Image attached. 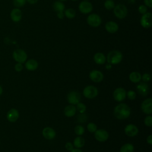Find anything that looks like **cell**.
<instances>
[{
	"mask_svg": "<svg viewBox=\"0 0 152 152\" xmlns=\"http://www.w3.org/2000/svg\"><path fill=\"white\" fill-rule=\"evenodd\" d=\"M114 116L118 119H125L129 117L131 115V109L125 103H119L117 104L113 110Z\"/></svg>",
	"mask_w": 152,
	"mask_h": 152,
	"instance_id": "1",
	"label": "cell"
},
{
	"mask_svg": "<svg viewBox=\"0 0 152 152\" xmlns=\"http://www.w3.org/2000/svg\"><path fill=\"white\" fill-rule=\"evenodd\" d=\"M123 58L122 53L117 50H113L109 52L106 57V61L108 64L111 65H116L119 64Z\"/></svg>",
	"mask_w": 152,
	"mask_h": 152,
	"instance_id": "2",
	"label": "cell"
},
{
	"mask_svg": "<svg viewBox=\"0 0 152 152\" xmlns=\"http://www.w3.org/2000/svg\"><path fill=\"white\" fill-rule=\"evenodd\" d=\"M113 10L115 15L119 19L125 18L128 14L127 7L122 4H119L115 5Z\"/></svg>",
	"mask_w": 152,
	"mask_h": 152,
	"instance_id": "3",
	"label": "cell"
},
{
	"mask_svg": "<svg viewBox=\"0 0 152 152\" xmlns=\"http://www.w3.org/2000/svg\"><path fill=\"white\" fill-rule=\"evenodd\" d=\"M13 59L18 63H24L27 58V55L26 52L21 49L15 50L12 53Z\"/></svg>",
	"mask_w": 152,
	"mask_h": 152,
	"instance_id": "4",
	"label": "cell"
},
{
	"mask_svg": "<svg viewBox=\"0 0 152 152\" xmlns=\"http://www.w3.org/2000/svg\"><path fill=\"white\" fill-rule=\"evenodd\" d=\"M83 93L87 99H92L98 95V90L94 86H87L84 88Z\"/></svg>",
	"mask_w": 152,
	"mask_h": 152,
	"instance_id": "5",
	"label": "cell"
},
{
	"mask_svg": "<svg viewBox=\"0 0 152 152\" xmlns=\"http://www.w3.org/2000/svg\"><path fill=\"white\" fill-rule=\"evenodd\" d=\"M87 24L93 27H97L102 23V18L97 14H90L87 18Z\"/></svg>",
	"mask_w": 152,
	"mask_h": 152,
	"instance_id": "6",
	"label": "cell"
},
{
	"mask_svg": "<svg viewBox=\"0 0 152 152\" xmlns=\"http://www.w3.org/2000/svg\"><path fill=\"white\" fill-rule=\"evenodd\" d=\"M67 100L70 104L75 105L80 102L81 97L80 93L77 91H71L67 95Z\"/></svg>",
	"mask_w": 152,
	"mask_h": 152,
	"instance_id": "7",
	"label": "cell"
},
{
	"mask_svg": "<svg viewBox=\"0 0 152 152\" xmlns=\"http://www.w3.org/2000/svg\"><path fill=\"white\" fill-rule=\"evenodd\" d=\"M141 26L145 28H148L152 26V14L150 12H147L142 15L140 19Z\"/></svg>",
	"mask_w": 152,
	"mask_h": 152,
	"instance_id": "8",
	"label": "cell"
},
{
	"mask_svg": "<svg viewBox=\"0 0 152 152\" xmlns=\"http://www.w3.org/2000/svg\"><path fill=\"white\" fill-rule=\"evenodd\" d=\"M126 96V91L122 87L116 88L113 93V99L118 102H122L124 100Z\"/></svg>",
	"mask_w": 152,
	"mask_h": 152,
	"instance_id": "9",
	"label": "cell"
},
{
	"mask_svg": "<svg viewBox=\"0 0 152 152\" xmlns=\"http://www.w3.org/2000/svg\"><path fill=\"white\" fill-rule=\"evenodd\" d=\"M94 133V138L96 139V140L100 142H105L109 137L108 132L104 129H97Z\"/></svg>",
	"mask_w": 152,
	"mask_h": 152,
	"instance_id": "10",
	"label": "cell"
},
{
	"mask_svg": "<svg viewBox=\"0 0 152 152\" xmlns=\"http://www.w3.org/2000/svg\"><path fill=\"white\" fill-rule=\"evenodd\" d=\"M79 11L84 14L90 13L93 10L92 4L88 1H83L81 2L78 6Z\"/></svg>",
	"mask_w": 152,
	"mask_h": 152,
	"instance_id": "11",
	"label": "cell"
},
{
	"mask_svg": "<svg viewBox=\"0 0 152 152\" xmlns=\"http://www.w3.org/2000/svg\"><path fill=\"white\" fill-rule=\"evenodd\" d=\"M141 110L147 115L152 113V99L148 98L145 99L141 104Z\"/></svg>",
	"mask_w": 152,
	"mask_h": 152,
	"instance_id": "12",
	"label": "cell"
},
{
	"mask_svg": "<svg viewBox=\"0 0 152 152\" xmlns=\"http://www.w3.org/2000/svg\"><path fill=\"white\" fill-rule=\"evenodd\" d=\"M89 78L94 83H100L103 80L104 75L101 71L94 69L89 73Z\"/></svg>",
	"mask_w": 152,
	"mask_h": 152,
	"instance_id": "13",
	"label": "cell"
},
{
	"mask_svg": "<svg viewBox=\"0 0 152 152\" xmlns=\"http://www.w3.org/2000/svg\"><path fill=\"white\" fill-rule=\"evenodd\" d=\"M124 132L128 137H133L136 136L138 133V127L134 124H128L124 128Z\"/></svg>",
	"mask_w": 152,
	"mask_h": 152,
	"instance_id": "14",
	"label": "cell"
},
{
	"mask_svg": "<svg viewBox=\"0 0 152 152\" xmlns=\"http://www.w3.org/2000/svg\"><path fill=\"white\" fill-rule=\"evenodd\" d=\"M137 91L142 96H146L149 93V86L145 82H140L136 87Z\"/></svg>",
	"mask_w": 152,
	"mask_h": 152,
	"instance_id": "15",
	"label": "cell"
},
{
	"mask_svg": "<svg viewBox=\"0 0 152 152\" xmlns=\"http://www.w3.org/2000/svg\"><path fill=\"white\" fill-rule=\"evenodd\" d=\"M43 137L48 140H52L56 137L55 131L51 127H45L42 131Z\"/></svg>",
	"mask_w": 152,
	"mask_h": 152,
	"instance_id": "16",
	"label": "cell"
},
{
	"mask_svg": "<svg viewBox=\"0 0 152 152\" xmlns=\"http://www.w3.org/2000/svg\"><path fill=\"white\" fill-rule=\"evenodd\" d=\"M19 118V112L15 109H11L7 114V118L11 122H15Z\"/></svg>",
	"mask_w": 152,
	"mask_h": 152,
	"instance_id": "17",
	"label": "cell"
},
{
	"mask_svg": "<svg viewBox=\"0 0 152 152\" xmlns=\"http://www.w3.org/2000/svg\"><path fill=\"white\" fill-rule=\"evenodd\" d=\"M105 29L109 33H115L119 29L118 24L113 21H108L105 24Z\"/></svg>",
	"mask_w": 152,
	"mask_h": 152,
	"instance_id": "18",
	"label": "cell"
},
{
	"mask_svg": "<svg viewBox=\"0 0 152 152\" xmlns=\"http://www.w3.org/2000/svg\"><path fill=\"white\" fill-rule=\"evenodd\" d=\"M10 17L14 22H19L22 18L21 11L17 8H14L11 11Z\"/></svg>",
	"mask_w": 152,
	"mask_h": 152,
	"instance_id": "19",
	"label": "cell"
},
{
	"mask_svg": "<svg viewBox=\"0 0 152 152\" xmlns=\"http://www.w3.org/2000/svg\"><path fill=\"white\" fill-rule=\"evenodd\" d=\"M38 66H39L38 62L36 60L33 59H30L27 60L25 64L26 68L27 70L30 71H35L36 69H37V68H38Z\"/></svg>",
	"mask_w": 152,
	"mask_h": 152,
	"instance_id": "20",
	"label": "cell"
},
{
	"mask_svg": "<svg viewBox=\"0 0 152 152\" xmlns=\"http://www.w3.org/2000/svg\"><path fill=\"white\" fill-rule=\"evenodd\" d=\"M94 61L98 65H103L106 62V58L105 55L102 52H97L93 56Z\"/></svg>",
	"mask_w": 152,
	"mask_h": 152,
	"instance_id": "21",
	"label": "cell"
},
{
	"mask_svg": "<svg viewBox=\"0 0 152 152\" xmlns=\"http://www.w3.org/2000/svg\"><path fill=\"white\" fill-rule=\"evenodd\" d=\"M76 107L74 105L69 104L66 106L64 109V115L68 118L74 116L76 113Z\"/></svg>",
	"mask_w": 152,
	"mask_h": 152,
	"instance_id": "22",
	"label": "cell"
},
{
	"mask_svg": "<svg viewBox=\"0 0 152 152\" xmlns=\"http://www.w3.org/2000/svg\"><path fill=\"white\" fill-rule=\"evenodd\" d=\"M129 79L131 82L134 83H137L141 81V75L139 72L133 71L129 74Z\"/></svg>",
	"mask_w": 152,
	"mask_h": 152,
	"instance_id": "23",
	"label": "cell"
},
{
	"mask_svg": "<svg viewBox=\"0 0 152 152\" xmlns=\"http://www.w3.org/2000/svg\"><path fill=\"white\" fill-rule=\"evenodd\" d=\"M85 144V140L81 136L77 137L73 142L74 146L77 148H80L83 147Z\"/></svg>",
	"mask_w": 152,
	"mask_h": 152,
	"instance_id": "24",
	"label": "cell"
},
{
	"mask_svg": "<svg viewBox=\"0 0 152 152\" xmlns=\"http://www.w3.org/2000/svg\"><path fill=\"white\" fill-rule=\"evenodd\" d=\"M53 8L56 12H58L64 11L65 7L64 4L62 1H57L53 3Z\"/></svg>",
	"mask_w": 152,
	"mask_h": 152,
	"instance_id": "25",
	"label": "cell"
},
{
	"mask_svg": "<svg viewBox=\"0 0 152 152\" xmlns=\"http://www.w3.org/2000/svg\"><path fill=\"white\" fill-rule=\"evenodd\" d=\"M134 146L131 143H126L120 148L119 152H134Z\"/></svg>",
	"mask_w": 152,
	"mask_h": 152,
	"instance_id": "26",
	"label": "cell"
},
{
	"mask_svg": "<svg viewBox=\"0 0 152 152\" xmlns=\"http://www.w3.org/2000/svg\"><path fill=\"white\" fill-rule=\"evenodd\" d=\"M64 15L69 19H72L75 17L76 12L73 8H68L64 10Z\"/></svg>",
	"mask_w": 152,
	"mask_h": 152,
	"instance_id": "27",
	"label": "cell"
},
{
	"mask_svg": "<svg viewBox=\"0 0 152 152\" xmlns=\"http://www.w3.org/2000/svg\"><path fill=\"white\" fill-rule=\"evenodd\" d=\"M115 6V4L113 0H106V1L104 3V7L107 10H113Z\"/></svg>",
	"mask_w": 152,
	"mask_h": 152,
	"instance_id": "28",
	"label": "cell"
},
{
	"mask_svg": "<svg viewBox=\"0 0 152 152\" xmlns=\"http://www.w3.org/2000/svg\"><path fill=\"white\" fill-rule=\"evenodd\" d=\"M76 109L80 113H85V112L86 111L87 107H86V106L85 104H84L83 103H81V102H79L77 104Z\"/></svg>",
	"mask_w": 152,
	"mask_h": 152,
	"instance_id": "29",
	"label": "cell"
},
{
	"mask_svg": "<svg viewBox=\"0 0 152 152\" xmlns=\"http://www.w3.org/2000/svg\"><path fill=\"white\" fill-rule=\"evenodd\" d=\"M85 129L81 125H77L74 128V132L76 134V135L78 136L82 135L84 133Z\"/></svg>",
	"mask_w": 152,
	"mask_h": 152,
	"instance_id": "30",
	"label": "cell"
},
{
	"mask_svg": "<svg viewBox=\"0 0 152 152\" xmlns=\"http://www.w3.org/2000/svg\"><path fill=\"white\" fill-rule=\"evenodd\" d=\"M87 129L90 132L93 133L97 129V125L94 123L90 122L87 125Z\"/></svg>",
	"mask_w": 152,
	"mask_h": 152,
	"instance_id": "31",
	"label": "cell"
},
{
	"mask_svg": "<svg viewBox=\"0 0 152 152\" xmlns=\"http://www.w3.org/2000/svg\"><path fill=\"white\" fill-rule=\"evenodd\" d=\"M87 120V115L85 113H80L77 116V121L80 123H84Z\"/></svg>",
	"mask_w": 152,
	"mask_h": 152,
	"instance_id": "32",
	"label": "cell"
},
{
	"mask_svg": "<svg viewBox=\"0 0 152 152\" xmlns=\"http://www.w3.org/2000/svg\"><path fill=\"white\" fill-rule=\"evenodd\" d=\"M26 2V0H13V4L17 8L23 7Z\"/></svg>",
	"mask_w": 152,
	"mask_h": 152,
	"instance_id": "33",
	"label": "cell"
},
{
	"mask_svg": "<svg viewBox=\"0 0 152 152\" xmlns=\"http://www.w3.org/2000/svg\"><path fill=\"white\" fill-rule=\"evenodd\" d=\"M144 124L148 127L152 126V116L150 115H148L144 119Z\"/></svg>",
	"mask_w": 152,
	"mask_h": 152,
	"instance_id": "34",
	"label": "cell"
},
{
	"mask_svg": "<svg viewBox=\"0 0 152 152\" xmlns=\"http://www.w3.org/2000/svg\"><path fill=\"white\" fill-rule=\"evenodd\" d=\"M137 94L133 90H129L126 92V96L129 100H134L136 97Z\"/></svg>",
	"mask_w": 152,
	"mask_h": 152,
	"instance_id": "35",
	"label": "cell"
},
{
	"mask_svg": "<svg viewBox=\"0 0 152 152\" xmlns=\"http://www.w3.org/2000/svg\"><path fill=\"white\" fill-rule=\"evenodd\" d=\"M138 11L141 14L143 15L147 12V7L145 5H141L138 7Z\"/></svg>",
	"mask_w": 152,
	"mask_h": 152,
	"instance_id": "36",
	"label": "cell"
},
{
	"mask_svg": "<svg viewBox=\"0 0 152 152\" xmlns=\"http://www.w3.org/2000/svg\"><path fill=\"white\" fill-rule=\"evenodd\" d=\"M141 80H142L143 82L147 83L151 80V75L148 73H144L141 75Z\"/></svg>",
	"mask_w": 152,
	"mask_h": 152,
	"instance_id": "37",
	"label": "cell"
},
{
	"mask_svg": "<svg viewBox=\"0 0 152 152\" xmlns=\"http://www.w3.org/2000/svg\"><path fill=\"white\" fill-rule=\"evenodd\" d=\"M14 68H15V70L17 72H20L23 70V66L22 65V64L21 63H18L16 64L15 65V66H14Z\"/></svg>",
	"mask_w": 152,
	"mask_h": 152,
	"instance_id": "38",
	"label": "cell"
},
{
	"mask_svg": "<svg viewBox=\"0 0 152 152\" xmlns=\"http://www.w3.org/2000/svg\"><path fill=\"white\" fill-rule=\"evenodd\" d=\"M65 147L66 148V149L69 151H71L73 148H74V145L70 142H67L65 145Z\"/></svg>",
	"mask_w": 152,
	"mask_h": 152,
	"instance_id": "39",
	"label": "cell"
},
{
	"mask_svg": "<svg viewBox=\"0 0 152 152\" xmlns=\"http://www.w3.org/2000/svg\"><path fill=\"white\" fill-rule=\"evenodd\" d=\"M145 5L147 7L151 8L152 7V0H144Z\"/></svg>",
	"mask_w": 152,
	"mask_h": 152,
	"instance_id": "40",
	"label": "cell"
},
{
	"mask_svg": "<svg viewBox=\"0 0 152 152\" xmlns=\"http://www.w3.org/2000/svg\"><path fill=\"white\" fill-rule=\"evenodd\" d=\"M57 17H58V18H59V19H63V18H64V17H65L64 11L57 12Z\"/></svg>",
	"mask_w": 152,
	"mask_h": 152,
	"instance_id": "41",
	"label": "cell"
},
{
	"mask_svg": "<svg viewBox=\"0 0 152 152\" xmlns=\"http://www.w3.org/2000/svg\"><path fill=\"white\" fill-rule=\"evenodd\" d=\"M147 142L148 144L151 145L152 144V135H149L147 138Z\"/></svg>",
	"mask_w": 152,
	"mask_h": 152,
	"instance_id": "42",
	"label": "cell"
},
{
	"mask_svg": "<svg viewBox=\"0 0 152 152\" xmlns=\"http://www.w3.org/2000/svg\"><path fill=\"white\" fill-rule=\"evenodd\" d=\"M30 4H35L37 2L38 0H26Z\"/></svg>",
	"mask_w": 152,
	"mask_h": 152,
	"instance_id": "43",
	"label": "cell"
},
{
	"mask_svg": "<svg viewBox=\"0 0 152 152\" xmlns=\"http://www.w3.org/2000/svg\"><path fill=\"white\" fill-rule=\"evenodd\" d=\"M70 152H83V151L80 148H73Z\"/></svg>",
	"mask_w": 152,
	"mask_h": 152,
	"instance_id": "44",
	"label": "cell"
},
{
	"mask_svg": "<svg viewBox=\"0 0 152 152\" xmlns=\"http://www.w3.org/2000/svg\"><path fill=\"white\" fill-rule=\"evenodd\" d=\"M111 68H112V66H111V64H108L106 65V68L107 69H110Z\"/></svg>",
	"mask_w": 152,
	"mask_h": 152,
	"instance_id": "45",
	"label": "cell"
},
{
	"mask_svg": "<svg viewBox=\"0 0 152 152\" xmlns=\"http://www.w3.org/2000/svg\"><path fill=\"white\" fill-rule=\"evenodd\" d=\"M2 92H3V90H2V87L0 86V96L2 94Z\"/></svg>",
	"mask_w": 152,
	"mask_h": 152,
	"instance_id": "46",
	"label": "cell"
},
{
	"mask_svg": "<svg viewBox=\"0 0 152 152\" xmlns=\"http://www.w3.org/2000/svg\"><path fill=\"white\" fill-rule=\"evenodd\" d=\"M59 1H62V2H63V1H66V0H59Z\"/></svg>",
	"mask_w": 152,
	"mask_h": 152,
	"instance_id": "47",
	"label": "cell"
},
{
	"mask_svg": "<svg viewBox=\"0 0 152 152\" xmlns=\"http://www.w3.org/2000/svg\"><path fill=\"white\" fill-rule=\"evenodd\" d=\"M71 1H78V0H71Z\"/></svg>",
	"mask_w": 152,
	"mask_h": 152,
	"instance_id": "48",
	"label": "cell"
},
{
	"mask_svg": "<svg viewBox=\"0 0 152 152\" xmlns=\"http://www.w3.org/2000/svg\"><path fill=\"white\" fill-rule=\"evenodd\" d=\"M84 1H88V0H84Z\"/></svg>",
	"mask_w": 152,
	"mask_h": 152,
	"instance_id": "49",
	"label": "cell"
}]
</instances>
